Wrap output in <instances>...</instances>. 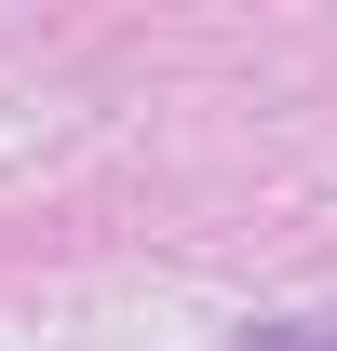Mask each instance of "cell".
<instances>
[{
  "label": "cell",
  "mask_w": 337,
  "mask_h": 351,
  "mask_svg": "<svg viewBox=\"0 0 337 351\" xmlns=\"http://www.w3.org/2000/svg\"><path fill=\"white\" fill-rule=\"evenodd\" d=\"M243 351H337V311H310V324H270V338H243Z\"/></svg>",
  "instance_id": "obj_1"
}]
</instances>
